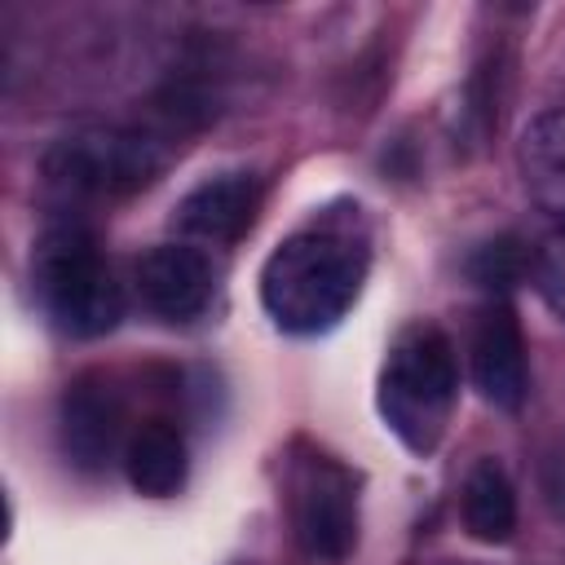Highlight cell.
I'll use <instances>...</instances> for the list:
<instances>
[{
	"mask_svg": "<svg viewBox=\"0 0 565 565\" xmlns=\"http://www.w3.org/2000/svg\"><path fill=\"white\" fill-rule=\"evenodd\" d=\"M256 207H260V181L243 168H225L203 177L194 190H185L172 225L181 238L199 247H230L247 234Z\"/></svg>",
	"mask_w": 565,
	"mask_h": 565,
	"instance_id": "obj_9",
	"label": "cell"
},
{
	"mask_svg": "<svg viewBox=\"0 0 565 565\" xmlns=\"http://www.w3.org/2000/svg\"><path fill=\"white\" fill-rule=\"evenodd\" d=\"M516 168L525 194L565 230V110H543L516 141Z\"/></svg>",
	"mask_w": 565,
	"mask_h": 565,
	"instance_id": "obj_11",
	"label": "cell"
},
{
	"mask_svg": "<svg viewBox=\"0 0 565 565\" xmlns=\"http://www.w3.org/2000/svg\"><path fill=\"white\" fill-rule=\"evenodd\" d=\"M31 291L44 318L75 340L106 335L124 318V282L115 278L102 238L71 216L40 234L31 252Z\"/></svg>",
	"mask_w": 565,
	"mask_h": 565,
	"instance_id": "obj_3",
	"label": "cell"
},
{
	"mask_svg": "<svg viewBox=\"0 0 565 565\" xmlns=\"http://www.w3.org/2000/svg\"><path fill=\"white\" fill-rule=\"evenodd\" d=\"M547 494H552V503L565 512V450H556V455L547 459Z\"/></svg>",
	"mask_w": 565,
	"mask_h": 565,
	"instance_id": "obj_14",
	"label": "cell"
},
{
	"mask_svg": "<svg viewBox=\"0 0 565 565\" xmlns=\"http://www.w3.org/2000/svg\"><path fill=\"white\" fill-rule=\"evenodd\" d=\"M163 141L132 124H75L57 132L40 154V185L71 221L97 203H119L146 190L163 172Z\"/></svg>",
	"mask_w": 565,
	"mask_h": 565,
	"instance_id": "obj_2",
	"label": "cell"
},
{
	"mask_svg": "<svg viewBox=\"0 0 565 565\" xmlns=\"http://www.w3.org/2000/svg\"><path fill=\"white\" fill-rule=\"evenodd\" d=\"M287 516L300 552L340 565L358 547V477L322 450H296L287 463Z\"/></svg>",
	"mask_w": 565,
	"mask_h": 565,
	"instance_id": "obj_5",
	"label": "cell"
},
{
	"mask_svg": "<svg viewBox=\"0 0 565 565\" xmlns=\"http://www.w3.org/2000/svg\"><path fill=\"white\" fill-rule=\"evenodd\" d=\"M375 402L388 433L406 450L415 455L437 450V441L446 437L450 411L459 402V358L450 335L437 322H411L397 331L380 366Z\"/></svg>",
	"mask_w": 565,
	"mask_h": 565,
	"instance_id": "obj_4",
	"label": "cell"
},
{
	"mask_svg": "<svg viewBox=\"0 0 565 565\" xmlns=\"http://www.w3.org/2000/svg\"><path fill=\"white\" fill-rule=\"evenodd\" d=\"M57 433H62L66 459L84 472H97L124 455V441L132 428L124 415V393L115 388V380L106 371H84L66 384L62 411H57Z\"/></svg>",
	"mask_w": 565,
	"mask_h": 565,
	"instance_id": "obj_7",
	"label": "cell"
},
{
	"mask_svg": "<svg viewBox=\"0 0 565 565\" xmlns=\"http://www.w3.org/2000/svg\"><path fill=\"white\" fill-rule=\"evenodd\" d=\"M468 371L477 393L499 406V411H516L530 393V353H525V335L521 322L512 313V305L503 296H490L468 331Z\"/></svg>",
	"mask_w": 565,
	"mask_h": 565,
	"instance_id": "obj_8",
	"label": "cell"
},
{
	"mask_svg": "<svg viewBox=\"0 0 565 565\" xmlns=\"http://www.w3.org/2000/svg\"><path fill=\"white\" fill-rule=\"evenodd\" d=\"M132 291H137V300L154 318H163V322H194L216 300L212 252L190 243V238L154 243L132 265Z\"/></svg>",
	"mask_w": 565,
	"mask_h": 565,
	"instance_id": "obj_6",
	"label": "cell"
},
{
	"mask_svg": "<svg viewBox=\"0 0 565 565\" xmlns=\"http://www.w3.org/2000/svg\"><path fill=\"white\" fill-rule=\"evenodd\" d=\"M530 278L543 296V305L565 322V230H556L552 238H543L530 252Z\"/></svg>",
	"mask_w": 565,
	"mask_h": 565,
	"instance_id": "obj_13",
	"label": "cell"
},
{
	"mask_svg": "<svg viewBox=\"0 0 565 565\" xmlns=\"http://www.w3.org/2000/svg\"><path fill=\"white\" fill-rule=\"evenodd\" d=\"M459 521L477 543H508L516 530V486L499 459L481 455L459 486Z\"/></svg>",
	"mask_w": 565,
	"mask_h": 565,
	"instance_id": "obj_12",
	"label": "cell"
},
{
	"mask_svg": "<svg viewBox=\"0 0 565 565\" xmlns=\"http://www.w3.org/2000/svg\"><path fill=\"white\" fill-rule=\"evenodd\" d=\"M119 463H124V477H128V486L137 494L172 499L185 486V472H190L185 433L172 419H146V424H137L128 433Z\"/></svg>",
	"mask_w": 565,
	"mask_h": 565,
	"instance_id": "obj_10",
	"label": "cell"
},
{
	"mask_svg": "<svg viewBox=\"0 0 565 565\" xmlns=\"http://www.w3.org/2000/svg\"><path fill=\"white\" fill-rule=\"evenodd\" d=\"M371 238L358 207L318 212L291 230L260 265V305L287 335L331 331L362 296Z\"/></svg>",
	"mask_w": 565,
	"mask_h": 565,
	"instance_id": "obj_1",
	"label": "cell"
}]
</instances>
